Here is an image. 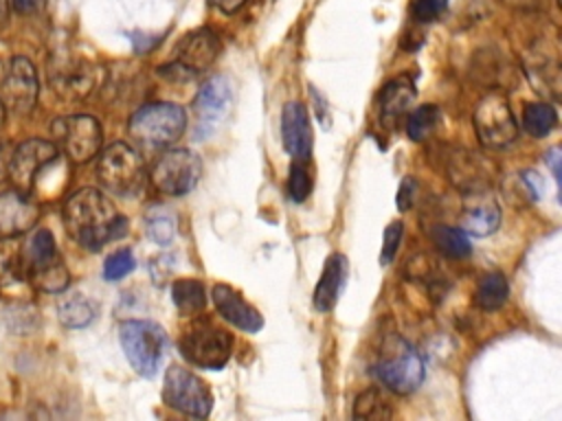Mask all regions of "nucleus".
<instances>
[{"label":"nucleus","instance_id":"nucleus-34","mask_svg":"<svg viewBox=\"0 0 562 421\" xmlns=\"http://www.w3.org/2000/svg\"><path fill=\"white\" fill-rule=\"evenodd\" d=\"M136 268V261H134V254L130 248H121L116 252H112L105 263H103V278L105 281H121L125 278L132 270Z\"/></svg>","mask_w":562,"mask_h":421},{"label":"nucleus","instance_id":"nucleus-40","mask_svg":"<svg viewBox=\"0 0 562 421\" xmlns=\"http://www.w3.org/2000/svg\"><path fill=\"white\" fill-rule=\"evenodd\" d=\"M40 2H42V0H9V4H11L18 13H22V15L33 13V11L40 7Z\"/></svg>","mask_w":562,"mask_h":421},{"label":"nucleus","instance_id":"nucleus-14","mask_svg":"<svg viewBox=\"0 0 562 421\" xmlns=\"http://www.w3.org/2000/svg\"><path fill=\"white\" fill-rule=\"evenodd\" d=\"M231 99H233L231 81L222 75H213L211 79H206L200 86V90L191 103L193 114H195L193 136L198 140H204L211 134H215V129L222 125V121L226 118V114L231 110Z\"/></svg>","mask_w":562,"mask_h":421},{"label":"nucleus","instance_id":"nucleus-6","mask_svg":"<svg viewBox=\"0 0 562 421\" xmlns=\"http://www.w3.org/2000/svg\"><path fill=\"white\" fill-rule=\"evenodd\" d=\"M180 353L182 357L206 371H220L226 366L233 349V338L226 329L215 325L211 318L198 316L180 335Z\"/></svg>","mask_w":562,"mask_h":421},{"label":"nucleus","instance_id":"nucleus-43","mask_svg":"<svg viewBox=\"0 0 562 421\" xmlns=\"http://www.w3.org/2000/svg\"><path fill=\"white\" fill-rule=\"evenodd\" d=\"M9 15V0H0V24H4Z\"/></svg>","mask_w":562,"mask_h":421},{"label":"nucleus","instance_id":"nucleus-44","mask_svg":"<svg viewBox=\"0 0 562 421\" xmlns=\"http://www.w3.org/2000/svg\"><path fill=\"white\" fill-rule=\"evenodd\" d=\"M4 116H7V107H4V103L0 101V127H2V123H4Z\"/></svg>","mask_w":562,"mask_h":421},{"label":"nucleus","instance_id":"nucleus-23","mask_svg":"<svg viewBox=\"0 0 562 421\" xmlns=\"http://www.w3.org/2000/svg\"><path fill=\"white\" fill-rule=\"evenodd\" d=\"M345 278H347V259L342 254L327 257V261L323 265V272H321V278L314 287V294H312L314 309L329 311L338 300V294L345 285Z\"/></svg>","mask_w":562,"mask_h":421},{"label":"nucleus","instance_id":"nucleus-1","mask_svg":"<svg viewBox=\"0 0 562 421\" xmlns=\"http://www.w3.org/2000/svg\"><path fill=\"white\" fill-rule=\"evenodd\" d=\"M61 217L68 237L90 252L101 250L127 232V219L116 210L112 200L90 186L79 189L66 200Z\"/></svg>","mask_w":562,"mask_h":421},{"label":"nucleus","instance_id":"nucleus-30","mask_svg":"<svg viewBox=\"0 0 562 421\" xmlns=\"http://www.w3.org/2000/svg\"><path fill=\"white\" fill-rule=\"evenodd\" d=\"M522 127L533 138H544L558 127V112L551 103H529L522 112Z\"/></svg>","mask_w":562,"mask_h":421},{"label":"nucleus","instance_id":"nucleus-21","mask_svg":"<svg viewBox=\"0 0 562 421\" xmlns=\"http://www.w3.org/2000/svg\"><path fill=\"white\" fill-rule=\"evenodd\" d=\"M448 173L454 186H459L463 193L472 191H487L492 186V171L483 156L474 151H454L448 162Z\"/></svg>","mask_w":562,"mask_h":421},{"label":"nucleus","instance_id":"nucleus-15","mask_svg":"<svg viewBox=\"0 0 562 421\" xmlns=\"http://www.w3.org/2000/svg\"><path fill=\"white\" fill-rule=\"evenodd\" d=\"M40 94V79L29 57H13L0 81V101L15 114H29Z\"/></svg>","mask_w":562,"mask_h":421},{"label":"nucleus","instance_id":"nucleus-24","mask_svg":"<svg viewBox=\"0 0 562 421\" xmlns=\"http://www.w3.org/2000/svg\"><path fill=\"white\" fill-rule=\"evenodd\" d=\"M57 316L64 327L81 329L88 327L97 316V305L81 292H68L57 303Z\"/></svg>","mask_w":562,"mask_h":421},{"label":"nucleus","instance_id":"nucleus-42","mask_svg":"<svg viewBox=\"0 0 562 421\" xmlns=\"http://www.w3.org/2000/svg\"><path fill=\"white\" fill-rule=\"evenodd\" d=\"M544 160L549 162V167H551V171H553V178L560 182V149H558V147L549 149L547 156H544Z\"/></svg>","mask_w":562,"mask_h":421},{"label":"nucleus","instance_id":"nucleus-16","mask_svg":"<svg viewBox=\"0 0 562 421\" xmlns=\"http://www.w3.org/2000/svg\"><path fill=\"white\" fill-rule=\"evenodd\" d=\"M55 94L64 101H83L101 83V68L90 61H61L48 72Z\"/></svg>","mask_w":562,"mask_h":421},{"label":"nucleus","instance_id":"nucleus-7","mask_svg":"<svg viewBox=\"0 0 562 421\" xmlns=\"http://www.w3.org/2000/svg\"><path fill=\"white\" fill-rule=\"evenodd\" d=\"M119 342L130 366L138 375L143 377L156 375L162 360L165 344H167L165 329L158 322L123 320L119 327Z\"/></svg>","mask_w":562,"mask_h":421},{"label":"nucleus","instance_id":"nucleus-20","mask_svg":"<svg viewBox=\"0 0 562 421\" xmlns=\"http://www.w3.org/2000/svg\"><path fill=\"white\" fill-rule=\"evenodd\" d=\"M211 300H213L215 309L220 311V316L226 322H231L233 327H237L246 333H257L263 327L261 314L250 303H246V298L231 285H224V283L213 285Z\"/></svg>","mask_w":562,"mask_h":421},{"label":"nucleus","instance_id":"nucleus-39","mask_svg":"<svg viewBox=\"0 0 562 421\" xmlns=\"http://www.w3.org/2000/svg\"><path fill=\"white\" fill-rule=\"evenodd\" d=\"M211 4L217 7L222 13L231 15V13L239 11V9L246 4V0H211Z\"/></svg>","mask_w":562,"mask_h":421},{"label":"nucleus","instance_id":"nucleus-10","mask_svg":"<svg viewBox=\"0 0 562 421\" xmlns=\"http://www.w3.org/2000/svg\"><path fill=\"white\" fill-rule=\"evenodd\" d=\"M222 50V44L217 35L211 29H198L187 33L178 46L173 61L158 68L160 75H167L171 79H189L198 72H204L213 66Z\"/></svg>","mask_w":562,"mask_h":421},{"label":"nucleus","instance_id":"nucleus-17","mask_svg":"<svg viewBox=\"0 0 562 421\" xmlns=\"http://www.w3.org/2000/svg\"><path fill=\"white\" fill-rule=\"evenodd\" d=\"M40 219V204L18 189L0 193V237H20L33 230Z\"/></svg>","mask_w":562,"mask_h":421},{"label":"nucleus","instance_id":"nucleus-25","mask_svg":"<svg viewBox=\"0 0 562 421\" xmlns=\"http://www.w3.org/2000/svg\"><path fill=\"white\" fill-rule=\"evenodd\" d=\"M432 246L448 259H465L472 252L470 239L461 228L448 226V224H437L430 230Z\"/></svg>","mask_w":562,"mask_h":421},{"label":"nucleus","instance_id":"nucleus-28","mask_svg":"<svg viewBox=\"0 0 562 421\" xmlns=\"http://www.w3.org/2000/svg\"><path fill=\"white\" fill-rule=\"evenodd\" d=\"M353 417L364 421H386L393 417V408L380 388H364L353 401Z\"/></svg>","mask_w":562,"mask_h":421},{"label":"nucleus","instance_id":"nucleus-18","mask_svg":"<svg viewBox=\"0 0 562 421\" xmlns=\"http://www.w3.org/2000/svg\"><path fill=\"white\" fill-rule=\"evenodd\" d=\"M281 140L294 160L307 162L312 158V125L303 103H285L281 112Z\"/></svg>","mask_w":562,"mask_h":421},{"label":"nucleus","instance_id":"nucleus-2","mask_svg":"<svg viewBox=\"0 0 562 421\" xmlns=\"http://www.w3.org/2000/svg\"><path fill=\"white\" fill-rule=\"evenodd\" d=\"M22 272L24 281L40 292L61 294L68 287L70 274L48 228H37L29 235L22 246Z\"/></svg>","mask_w":562,"mask_h":421},{"label":"nucleus","instance_id":"nucleus-33","mask_svg":"<svg viewBox=\"0 0 562 421\" xmlns=\"http://www.w3.org/2000/svg\"><path fill=\"white\" fill-rule=\"evenodd\" d=\"M312 186H314V182H312V175H310L305 162L294 160L292 167H290V173H288V195H290V200L296 202V204L305 202L312 193Z\"/></svg>","mask_w":562,"mask_h":421},{"label":"nucleus","instance_id":"nucleus-31","mask_svg":"<svg viewBox=\"0 0 562 421\" xmlns=\"http://www.w3.org/2000/svg\"><path fill=\"white\" fill-rule=\"evenodd\" d=\"M145 230L154 243H158V246L171 243V239L176 235L173 213L167 206H151L145 215Z\"/></svg>","mask_w":562,"mask_h":421},{"label":"nucleus","instance_id":"nucleus-38","mask_svg":"<svg viewBox=\"0 0 562 421\" xmlns=\"http://www.w3.org/2000/svg\"><path fill=\"white\" fill-rule=\"evenodd\" d=\"M522 182H525V186H527V191L531 193L533 200H538L542 195L544 184H542V180H540V175L536 171H525L522 173Z\"/></svg>","mask_w":562,"mask_h":421},{"label":"nucleus","instance_id":"nucleus-19","mask_svg":"<svg viewBox=\"0 0 562 421\" xmlns=\"http://www.w3.org/2000/svg\"><path fill=\"white\" fill-rule=\"evenodd\" d=\"M501 224V208L494 195L487 191H472L463 197L461 210V230L474 237H487L496 232Z\"/></svg>","mask_w":562,"mask_h":421},{"label":"nucleus","instance_id":"nucleus-5","mask_svg":"<svg viewBox=\"0 0 562 421\" xmlns=\"http://www.w3.org/2000/svg\"><path fill=\"white\" fill-rule=\"evenodd\" d=\"M97 180L116 197H136L147 182L145 164L134 147L116 140L97 153Z\"/></svg>","mask_w":562,"mask_h":421},{"label":"nucleus","instance_id":"nucleus-3","mask_svg":"<svg viewBox=\"0 0 562 421\" xmlns=\"http://www.w3.org/2000/svg\"><path fill=\"white\" fill-rule=\"evenodd\" d=\"M184 129H187L184 107L169 101H156L138 107L127 123L130 138L149 151L171 147L184 134Z\"/></svg>","mask_w":562,"mask_h":421},{"label":"nucleus","instance_id":"nucleus-36","mask_svg":"<svg viewBox=\"0 0 562 421\" xmlns=\"http://www.w3.org/2000/svg\"><path fill=\"white\" fill-rule=\"evenodd\" d=\"M448 9V0H413L411 4V15L417 22H432L441 18Z\"/></svg>","mask_w":562,"mask_h":421},{"label":"nucleus","instance_id":"nucleus-11","mask_svg":"<svg viewBox=\"0 0 562 421\" xmlns=\"http://www.w3.org/2000/svg\"><path fill=\"white\" fill-rule=\"evenodd\" d=\"M55 145L66 153L72 162H88L101 151L103 132L94 116L90 114H70L61 116L53 123Z\"/></svg>","mask_w":562,"mask_h":421},{"label":"nucleus","instance_id":"nucleus-4","mask_svg":"<svg viewBox=\"0 0 562 421\" xmlns=\"http://www.w3.org/2000/svg\"><path fill=\"white\" fill-rule=\"evenodd\" d=\"M373 373L391 392L411 395L422 386L426 368L422 355L402 335L391 333L380 344Z\"/></svg>","mask_w":562,"mask_h":421},{"label":"nucleus","instance_id":"nucleus-27","mask_svg":"<svg viewBox=\"0 0 562 421\" xmlns=\"http://www.w3.org/2000/svg\"><path fill=\"white\" fill-rule=\"evenodd\" d=\"M171 298L182 316H195L206 307V289L195 278H178L171 285Z\"/></svg>","mask_w":562,"mask_h":421},{"label":"nucleus","instance_id":"nucleus-9","mask_svg":"<svg viewBox=\"0 0 562 421\" xmlns=\"http://www.w3.org/2000/svg\"><path fill=\"white\" fill-rule=\"evenodd\" d=\"M474 129L487 149H505L516 140L518 123L503 92L492 90L476 103Z\"/></svg>","mask_w":562,"mask_h":421},{"label":"nucleus","instance_id":"nucleus-26","mask_svg":"<svg viewBox=\"0 0 562 421\" xmlns=\"http://www.w3.org/2000/svg\"><path fill=\"white\" fill-rule=\"evenodd\" d=\"M507 298H509V285L501 272H487L481 276L474 292V303L481 309L496 311L507 303Z\"/></svg>","mask_w":562,"mask_h":421},{"label":"nucleus","instance_id":"nucleus-41","mask_svg":"<svg viewBox=\"0 0 562 421\" xmlns=\"http://www.w3.org/2000/svg\"><path fill=\"white\" fill-rule=\"evenodd\" d=\"M9 158H11V149L0 140V184L7 180V173H9Z\"/></svg>","mask_w":562,"mask_h":421},{"label":"nucleus","instance_id":"nucleus-13","mask_svg":"<svg viewBox=\"0 0 562 421\" xmlns=\"http://www.w3.org/2000/svg\"><path fill=\"white\" fill-rule=\"evenodd\" d=\"M57 158H59V147L55 143L42 140V138H29L11 151L7 178L11 180L13 189L31 195L40 173Z\"/></svg>","mask_w":562,"mask_h":421},{"label":"nucleus","instance_id":"nucleus-35","mask_svg":"<svg viewBox=\"0 0 562 421\" xmlns=\"http://www.w3.org/2000/svg\"><path fill=\"white\" fill-rule=\"evenodd\" d=\"M402 235H404V226L402 221H391L386 228H384V235H382V252H380V263L382 265H389L400 248V241H402Z\"/></svg>","mask_w":562,"mask_h":421},{"label":"nucleus","instance_id":"nucleus-8","mask_svg":"<svg viewBox=\"0 0 562 421\" xmlns=\"http://www.w3.org/2000/svg\"><path fill=\"white\" fill-rule=\"evenodd\" d=\"M162 401L189 417L204 419L213 408V395L204 379L184 366L171 364L162 377Z\"/></svg>","mask_w":562,"mask_h":421},{"label":"nucleus","instance_id":"nucleus-22","mask_svg":"<svg viewBox=\"0 0 562 421\" xmlns=\"http://www.w3.org/2000/svg\"><path fill=\"white\" fill-rule=\"evenodd\" d=\"M415 96H417V90L408 77L391 79L378 94V107H380L382 123L384 125L397 123L411 110Z\"/></svg>","mask_w":562,"mask_h":421},{"label":"nucleus","instance_id":"nucleus-29","mask_svg":"<svg viewBox=\"0 0 562 421\" xmlns=\"http://www.w3.org/2000/svg\"><path fill=\"white\" fill-rule=\"evenodd\" d=\"M24 281L22 246L15 237H0V289Z\"/></svg>","mask_w":562,"mask_h":421},{"label":"nucleus","instance_id":"nucleus-37","mask_svg":"<svg viewBox=\"0 0 562 421\" xmlns=\"http://www.w3.org/2000/svg\"><path fill=\"white\" fill-rule=\"evenodd\" d=\"M417 189H419V186H417V180L411 178V175H406V178L400 182L397 197H395L400 210H408V208L415 204V200H417Z\"/></svg>","mask_w":562,"mask_h":421},{"label":"nucleus","instance_id":"nucleus-12","mask_svg":"<svg viewBox=\"0 0 562 421\" xmlns=\"http://www.w3.org/2000/svg\"><path fill=\"white\" fill-rule=\"evenodd\" d=\"M202 175V160L191 149H169L165 151L151 169L154 186L173 197H182L195 189Z\"/></svg>","mask_w":562,"mask_h":421},{"label":"nucleus","instance_id":"nucleus-32","mask_svg":"<svg viewBox=\"0 0 562 421\" xmlns=\"http://www.w3.org/2000/svg\"><path fill=\"white\" fill-rule=\"evenodd\" d=\"M441 118V112L437 105L432 103H424L419 107H415L413 112H408V118H406V134L411 140H424L439 123Z\"/></svg>","mask_w":562,"mask_h":421}]
</instances>
